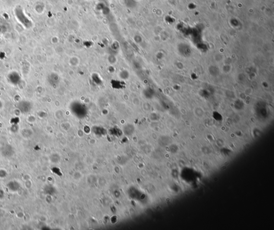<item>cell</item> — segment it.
I'll list each match as a JSON object with an SVG mask.
<instances>
[{"instance_id":"cell-1","label":"cell","mask_w":274,"mask_h":230,"mask_svg":"<svg viewBox=\"0 0 274 230\" xmlns=\"http://www.w3.org/2000/svg\"><path fill=\"white\" fill-rule=\"evenodd\" d=\"M16 107L21 113L26 114L31 111L32 108V105L29 101L21 100L17 103Z\"/></svg>"},{"instance_id":"cell-2","label":"cell","mask_w":274,"mask_h":230,"mask_svg":"<svg viewBox=\"0 0 274 230\" xmlns=\"http://www.w3.org/2000/svg\"><path fill=\"white\" fill-rule=\"evenodd\" d=\"M7 79L10 84L14 85H17L20 83L21 77L19 73L17 71H11L8 75Z\"/></svg>"},{"instance_id":"cell-3","label":"cell","mask_w":274,"mask_h":230,"mask_svg":"<svg viewBox=\"0 0 274 230\" xmlns=\"http://www.w3.org/2000/svg\"><path fill=\"white\" fill-rule=\"evenodd\" d=\"M2 155L5 157H10L14 155L15 151L14 148L10 145H5L1 150Z\"/></svg>"},{"instance_id":"cell-4","label":"cell","mask_w":274,"mask_h":230,"mask_svg":"<svg viewBox=\"0 0 274 230\" xmlns=\"http://www.w3.org/2000/svg\"><path fill=\"white\" fill-rule=\"evenodd\" d=\"M9 189L12 192H17L20 188V184L16 181H11L7 184Z\"/></svg>"},{"instance_id":"cell-5","label":"cell","mask_w":274,"mask_h":230,"mask_svg":"<svg viewBox=\"0 0 274 230\" xmlns=\"http://www.w3.org/2000/svg\"><path fill=\"white\" fill-rule=\"evenodd\" d=\"M18 129L19 127L17 124L12 125L11 127V131L13 132V133H16L17 131H18Z\"/></svg>"},{"instance_id":"cell-6","label":"cell","mask_w":274,"mask_h":230,"mask_svg":"<svg viewBox=\"0 0 274 230\" xmlns=\"http://www.w3.org/2000/svg\"><path fill=\"white\" fill-rule=\"evenodd\" d=\"M19 121V119L18 118H14L12 119L11 121V122L12 125H16V124H18Z\"/></svg>"},{"instance_id":"cell-7","label":"cell","mask_w":274,"mask_h":230,"mask_svg":"<svg viewBox=\"0 0 274 230\" xmlns=\"http://www.w3.org/2000/svg\"><path fill=\"white\" fill-rule=\"evenodd\" d=\"M6 172L5 171L1 170H0V178H4L6 176Z\"/></svg>"},{"instance_id":"cell-8","label":"cell","mask_w":274,"mask_h":230,"mask_svg":"<svg viewBox=\"0 0 274 230\" xmlns=\"http://www.w3.org/2000/svg\"><path fill=\"white\" fill-rule=\"evenodd\" d=\"M4 196V193L2 190H0V199H3Z\"/></svg>"},{"instance_id":"cell-9","label":"cell","mask_w":274,"mask_h":230,"mask_svg":"<svg viewBox=\"0 0 274 230\" xmlns=\"http://www.w3.org/2000/svg\"><path fill=\"white\" fill-rule=\"evenodd\" d=\"M2 106H3V105H2V103L1 101L0 100V109H1V108L2 107Z\"/></svg>"}]
</instances>
